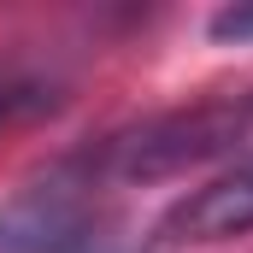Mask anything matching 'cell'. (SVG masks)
Wrapping results in <instances>:
<instances>
[{
	"mask_svg": "<svg viewBox=\"0 0 253 253\" xmlns=\"http://www.w3.org/2000/svg\"><path fill=\"white\" fill-rule=\"evenodd\" d=\"M206 36H212V42H236V47H248V42H253V0H236V6L212 12V18H206Z\"/></svg>",
	"mask_w": 253,
	"mask_h": 253,
	"instance_id": "obj_5",
	"label": "cell"
},
{
	"mask_svg": "<svg viewBox=\"0 0 253 253\" xmlns=\"http://www.w3.org/2000/svg\"><path fill=\"white\" fill-rule=\"evenodd\" d=\"M248 230H253V159H236V165H224L218 177H206L200 189L177 194V200L159 212L147 248L153 253H189V248L236 242V236H248Z\"/></svg>",
	"mask_w": 253,
	"mask_h": 253,
	"instance_id": "obj_3",
	"label": "cell"
},
{
	"mask_svg": "<svg viewBox=\"0 0 253 253\" xmlns=\"http://www.w3.org/2000/svg\"><path fill=\"white\" fill-rule=\"evenodd\" d=\"M100 200L106 189H94L77 159H59L0 200V253H112Z\"/></svg>",
	"mask_w": 253,
	"mask_h": 253,
	"instance_id": "obj_2",
	"label": "cell"
},
{
	"mask_svg": "<svg viewBox=\"0 0 253 253\" xmlns=\"http://www.w3.org/2000/svg\"><path fill=\"white\" fill-rule=\"evenodd\" d=\"M71 159L106 194L171 183V177H189V171H206V165L253 159V88L248 94H206V100L171 106V112H147L135 124L88 141Z\"/></svg>",
	"mask_w": 253,
	"mask_h": 253,
	"instance_id": "obj_1",
	"label": "cell"
},
{
	"mask_svg": "<svg viewBox=\"0 0 253 253\" xmlns=\"http://www.w3.org/2000/svg\"><path fill=\"white\" fill-rule=\"evenodd\" d=\"M59 83L30 71V65H0V129H18V124H36L59 106Z\"/></svg>",
	"mask_w": 253,
	"mask_h": 253,
	"instance_id": "obj_4",
	"label": "cell"
}]
</instances>
